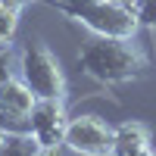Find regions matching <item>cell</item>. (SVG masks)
I'll use <instances>...</instances> for the list:
<instances>
[{"label": "cell", "instance_id": "11", "mask_svg": "<svg viewBox=\"0 0 156 156\" xmlns=\"http://www.w3.org/2000/svg\"><path fill=\"white\" fill-rule=\"evenodd\" d=\"M12 78V53H9V44H0V84Z\"/></svg>", "mask_w": 156, "mask_h": 156}, {"label": "cell", "instance_id": "3", "mask_svg": "<svg viewBox=\"0 0 156 156\" xmlns=\"http://www.w3.org/2000/svg\"><path fill=\"white\" fill-rule=\"evenodd\" d=\"M19 78L37 97H59L66 100V72H62L56 53L41 37H34L19 53Z\"/></svg>", "mask_w": 156, "mask_h": 156}, {"label": "cell", "instance_id": "16", "mask_svg": "<svg viewBox=\"0 0 156 156\" xmlns=\"http://www.w3.org/2000/svg\"><path fill=\"white\" fill-rule=\"evenodd\" d=\"M147 156H156V150H150V153H147Z\"/></svg>", "mask_w": 156, "mask_h": 156}, {"label": "cell", "instance_id": "2", "mask_svg": "<svg viewBox=\"0 0 156 156\" xmlns=\"http://www.w3.org/2000/svg\"><path fill=\"white\" fill-rule=\"evenodd\" d=\"M59 12L78 25H84L87 31H94L97 37H137L140 22L134 9H125L112 0H90L81 6H56Z\"/></svg>", "mask_w": 156, "mask_h": 156}, {"label": "cell", "instance_id": "4", "mask_svg": "<svg viewBox=\"0 0 156 156\" xmlns=\"http://www.w3.org/2000/svg\"><path fill=\"white\" fill-rule=\"evenodd\" d=\"M112 131L100 115H72L62 134V147L75 156H112Z\"/></svg>", "mask_w": 156, "mask_h": 156}, {"label": "cell", "instance_id": "14", "mask_svg": "<svg viewBox=\"0 0 156 156\" xmlns=\"http://www.w3.org/2000/svg\"><path fill=\"white\" fill-rule=\"evenodd\" d=\"M6 134H9V128H3V125H0V147H3V140H6Z\"/></svg>", "mask_w": 156, "mask_h": 156}, {"label": "cell", "instance_id": "9", "mask_svg": "<svg viewBox=\"0 0 156 156\" xmlns=\"http://www.w3.org/2000/svg\"><path fill=\"white\" fill-rule=\"evenodd\" d=\"M19 12H22L19 3L0 0V44H12V37L19 31Z\"/></svg>", "mask_w": 156, "mask_h": 156}, {"label": "cell", "instance_id": "8", "mask_svg": "<svg viewBox=\"0 0 156 156\" xmlns=\"http://www.w3.org/2000/svg\"><path fill=\"white\" fill-rule=\"evenodd\" d=\"M37 137L31 131H9L3 147H0V156H34L37 153Z\"/></svg>", "mask_w": 156, "mask_h": 156}, {"label": "cell", "instance_id": "13", "mask_svg": "<svg viewBox=\"0 0 156 156\" xmlns=\"http://www.w3.org/2000/svg\"><path fill=\"white\" fill-rule=\"evenodd\" d=\"M112 3H119V6H125V9H134V12H137V3H140V0H112Z\"/></svg>", "mask_w": 156, "mask_h": 156}, {"label": "cell", "instance_id": "12", "mask_svg": "<svg viewBox=\"0 0 156 156\" xmlns=\"http://www.w3.org/2000/svg\"><path fill=\"white\" fill-rule=\"evenodd\" d=\"M34 156H66V153H62V144H41Z\"/></svg>", "mask_w": 156, "mask_h": 156}, {"label": "cell", "instance_id": "10", "mask_svg": "<svg viewBox=\"0 0 156 156\" xmlns=\"http://www.w3.org/2000/svg\"><path fill=\"white\" fill-rule=\"evenodd\" d=\"M137 22L156 28V0H140L137 3Z\"/></svg>", "mask_w": 156, "mask_h": 156}, {"label": "cell", "instance_id": "15", "mask_svg": "<svg viewBox=\"0 0 156 156\" xmlns=\"http://www.w3.org/2000/svg\"><path fill=\"white\" fill-rule=\"evenodd\" d=\"M12 3H19V6H25V3H28V0H12Z\"/></svg>", "mask_w": 156, "mask_h": 156}, {"label": "cell", "instance_id": "1", "mask_svg": "<svg viewBox=\"0 0 156 156\" xmlns=\"http://www.w3.org/2000/svg\"><path fill=\"white\" fill-rule=\"evenodd\" d=\"M147 66V53L134 37H94L78 50V69L100 84L134 81Z\"/></svg>", "mask_w": 156, "mask_h": 156}, {"label": "cell", "instance_id": "5", "mask_svg": "<svg viewBox=\"0 0 156 156\" xmlns=\"http://www.w3.org/2000/svg\"><path fill=\"white\" fill-rule=\"evenodd\" d=\"M66 125H69L66 100H59V97H37L34 109L28 115V131L37 137V144H62Z\"/></svg>", "mask_w": 156, "mask_h": 156}, {"label": "cell", "instance_id": "6", "mask_svg": "<svg viewBox=\"0 0 156 156\" xmlns=\"http://www.w3.org/2000/svg\"><path fill=\"white\" fill-rule=\"evenodd\" d=\"M37 103V94L22 81V78L12 75L9 81L0 84V112L9 119L12 131H28V115Z\"/></svg>", "mask_w": 156, "mask_h": 156}, {"label": "cell", "instance_id": "7", "mask_svg": "<svg viewBox=\"0 0 156 156\" xmlns=\"http://www.w3.org/2000/svg\"><path fill=\"white\" fill-rule=\"evenodd\" d=\"M153 150L150 128L137 119H128L122 125H115L112 131V156H147Z\"/></svg>", "mask_w": 156, "mask_h": 156}]
</instances>
